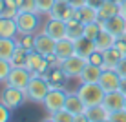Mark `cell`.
<instances>
[{"instance_id": "3", "label": "cell", "mask_w": 126, "mask_h": 122, "mask_svg": "<svg viewBox=\"0 0 126 122\" xmlns=\"http://www.w3.org/2000/svg\"><path fill=\"white\" fill-rule=\"evenodd\" d=\"M0 100H2L9 109H16V108H20L26 100H28V95H26L24 89L13 88V86H6V88L2 89Z\"/></svg>"}, {"instance_id": "27", "label": "cell", "mask_w": 126, "mask_h": 122, "mask_svg": "<svg viewBox=\"0 0 126 122\" xmlns=\"http://www.w3.org/2000/svg\"><path fill=\"white\" fill-rule=\"evenodd\" d=\"M18 33L15 18H7V16H0V37H11L15 38V35Z\"/></svg>"}, {"instance_id": "11", "label": "cell", "mask_w": 126, "mask_h": 122, "mask_svg": "<svg viewBox=\"0 0 126 122\" xmlns=\"http://www.w3.org/2000/svg\"><path fill=\"white\" fill-rule=\"evenodd\" d=\"M124 100H126V95L121 89L108 91V93L104 95L102 106L111 113V111H117V109H123V108H124Z\"/></svg>"}, {"instance_id": "35", "label": "cell", "mask_w": 126, "mask_h": 122, "mask_svg": "<svg viewBox=\"0 0 126 122\" xmlns=\"http://www.w3.org/2000/svg\"><path fill=\"white\" fill-rule=\"evenodd\" d=\"M86 60H88L90 64H95V66H102V64H104V55H102V51L95 49V51H93V53L90 55Z\"/></svg>"}, {"instance_id": "43", "label": "cell", "mask_w": 126, "mask_h": 122, "mask_svg": "<svg viewBox=\"0 0 126 122\" xmlns=\"http://www.w3.org/2000/svg\"><path fill=\"white\" fill-rule=\"evenodd\" d=\"M4 7H6V0H0V15L4 13Z\"/></svg>"}, {"instance_id": "16", "label": "cell", "mask_w": 126, "mask_h": 122, "mask_svg": "<svg viewBox=\"0 0 126 122\" xmlns=\"http://www.w3.org/2000/svg\"><path fill=\"white\" fill-rule=\"evenodd\" d=\"M47 78V82L51 84V88H62V84L66 82V73L62 71V68L59 64H53L49 68V71L44 75Z\"/></svg>"}, {"instance_id": "21", "label": "cell", "mask_w": 126, "mask_h": 122, "mask_svg": "<svg viewBox=\"0 0 126 122\" xmlns=\"http://www.w3.org/2000/svg\"><path fill=\"white\" fill-rule=\"evenodd\" d=\"M115 40H117L115 35H111L108 29L102 27V31L97 35V38H95V47H97L99 51H106V49H110V47L115 46Z\"/></svg>"}, {"instance_id": "19", "label": "cell", "mask_w": 126, "mask_h": 122, "mask_svg": "<svg viewBox=\"0 0 126 122\" xmlns=\"http://www.w3.org/2000/svg\"><path fill=\"white\" fill-rule=\"evenodd\" d=\"M102 55H104V64H102V69H115L117 66H119V62H121V58H123V53H121L119 49L113 46V47H110V49H106V51H102Z\"/></svg>"}, {"instance_id": "22", "label": "cell", "mask_w": 126, "mask_h": 122, "mask_svg": "<svg viewBox=\"0 0 126 122\" xmlns=\"http://www.w3.org/2000/svg\"><path fill=\"white\" fill-rule=\"evenodd\" d=\"M102 66H95V64H86L84 69L80 73V82H99V78L102 75Z\"/></svg>"}, {"instance_id": "17", "label": "cell", "mask_w": 126, "mask_h": 122, "mask_svg": "<svg viewBox=\"0 0 126 122\" xmlns=\"http://www.w3.org/2000/svg\"><path fill=\"white\" fill-rule=\"evenodd\" d=\"M119 13H121V4L113 2V0H106L97 9V15H99V20H101V22L111 18V16H115V15H119Z\"/></svg>"}, {"instance_id": "10", "label": "cell", "mask_w": 126, "mask_h": 122, "mask_svg": "<svg viewBox=\"0 0 126 122\" xmlns=\"http://www.w3.org/2000/svg\"><path fill=\"white\" fill-rule=\"evenodd\" d=\"M44 33H47L49 37H53L55 40H60V38H66L68 31H66V20L55 18V16H49L47 22L44 26Z\"/></svg>"}, {"instance_id": "39", "label": "cell", "mask_w": 126, "mask_h": 122, "mask_svg": "<svg viewBox=\"0 0 126 122\" xmlns=\"http://www.w3.org/2000/svg\"><path fill=\"white\" fill-rule=\"evenodd\" d=\"M104 2H106V0H86V4H88V6H92V7H95V9H99Z\"/></svg>"}, {"instance_id": "14", "label": "cell", "mask_w": 126, "mask_h": 122, "mask_svg": "<svg viewBox=\"0 0 126 122\" xmlns=\"http://www.w3.org/2000/svg\"><path fill=\"white\" fill-rule=\"evenodd\" d=\"M102 26H104V29H108L111 35H115V37H121V35L126 33V16L123 15V13H119V15L111 16V18L104 20Z\"/></svg>"}, {"instance_id": "24", "label": "cell", "mask_w": 126, "mask_h": 122, "mask_svg": "<svg viewBox=\"0 0 126 122\" xmlns=\"http://www.w3.org/2000/svg\"><path fill=\"white\" fill-rule=\"evenodd\" d=\"M64 108H66L68 111H71L73 115H79V113H84L86 111V104L80 100L79 93H68Z\"/></svg>"}, {"instance_id": "31", "label": "cell", "mask_w": 126, "mask_h": 122, "mask_svg": "<svg viewBox=\"0 0 126 122\" xmlns=\"http://www.w3.org/2000/svg\"><path fill=\"white\" fill-rule=\"evenodd\" d=\"M16 42H18L22 47H26L28 51H33L35 49V35L33 33H22Z\"/></svg>"}, {"instance_id": "37", "label": "cell", "mask_w": 126, "mask_h": 122, "mask_svg": "<svg viewBox=\"0 0 126 122\" xmlns=\"http://www.w3.org/2000/svg\"><path fill=\"white\" fill-rule=\"evenodd\" d=\"M11 119V109L0 100V122H7Z\"/></svg>"}, {"instance_id": "41", "label": "cell", "mask_w": 126, "mask_h": 122, "mask_svg": "<svg viewBox=\"0 0 126 122\" xmlns=\"http://www.w3.org/2000/svg\"><path fill=\"white\" fill-rule=\"evenodd\" d=\"M119 89L126 95V77H124V78H121V86H119Z\"/></svg>"}, {"instance_id": "5", "label": "cell", "mask_w": 126, "mask_h": 122, "mask_svg": "<svg viewBox=\"0 0 126 122\" xmlns=\"http://www.w3.org/2000/svg\"><path fill=\"white\" fill-rule=\"evenodd\" d=\"M31 77H33V73L28 68H13L6 78V82H7V86H13V88H18V89L26 91Z\"/></svg>"}, {"instance_id": "15", "label": "cell", "mask_w": 126, "mask_h": 122, "mask_svg": "<svg viewBox=\"0 0 126 122\" xmlns=\"http://www.w3.org/2000/svg\"><path fill=\"white\" fill-rule=\"evenodd\" d=\"M49 16H55V18H60V20H69L75 16V7L69 6V2H62V0H57L51 9Z\"/></svg>"}, {"instance_id": "13", "label": "cell", "mask_w": 126, "mask_h": 122, "mask_svg": "<svg viewBox=\"0 0 126 122\" xmlns=\"http://www.w3.org/2000/svg\"><path fill=\"white\" fill-rule=\"evenodd\" d=\"M99 84H101V88L106 91H115L119 89L121 86V75L115 71V69H104L101 78H99Z\"/></svg>"}, {"instance_id": "46", "label": "cell", "mask_w": 126, "mask_h": 122, "mask_svg": "<svg viewBox=\"0 0 126 122\" xmlns=\"http://www.w3.org/2000/svg\"><path fill=\"white\" fill-rule=\"evenodd\" d=\"M62 2H68V0H62Z\"/></svg>"}, {"instance_id": "26", "label": "cell", "mask_w": 126, "mask_h": 122, "mask_svg": "<svg viewBox=\"0 0 126 122\" xmlns=\"http://www.w3.org/2000/svg\"><path fill=\"white\" fill-rule=\"evenodd\" d=\"M84 26L80 20H77L75 16L73 18L66 20V31H68V38H71V40H77V38L84 37Z\"/></svg>"}, {"instance_id": "23", "label": "cell", "mask_w": 126, "mask_h": 122, "mask_svg": "<svg viewBox=\"0 0 126 122\" xmlns=\"http://www.w3.org/2000/svg\"><path fill=\"white\" fill-rule=\"evenodd\" d=\"M95 49H97V47H95V40H92V38L80 37V38H77V40H75V51H77V55L84 56V58H88Z\"/></svg>"}, {"instance_id": "12", "label": "cell", "mask_w": 126, "mask_h": 122, "mask_svg": "<svg viewBox=\"0 0 126 122\" xmlns=\"http://www.w3.org/2000/svg\"><path fill=\"white\" fill-rule=\"evenodd\" d=\"M75 40H71V38H60L57 40V44H55V58L59 60V62H62V60H66L68 56L75 55Z\"/></svg>"}, {"instance_id": "40", "label": "cell", "mask_w": 126, "mask_h": 122, "mask_svg": "<svg viewBox=\"0 0 126 122\" xmlns=\"http://www.w3.org/2000/svg\"><path fill=\"white\" fill-rule=\"evenodd\" d=\"M69 2V6H73L77 9V7H82V6H86V0H68Z\"/></svg>"}, {"instance_id": "42", "label": "cell", "mask_w": 126, "mask_h": 122, "mask_svg": "<svg viewBox=\"0 0 126 122\" xmlns=\"http://www.w3.org/2000/svg\"><path fill=\"white\" fill-rule=\"evenodd\" d=\"M121 13H123V15L126 16V0H124L123 4H121Z\"/></svg>"}, {"instance_id": "1", "label": "cell", "mask_w": 126, "mask_h": 122, "mask_svg": "<svg viewBox=\"0 0 126 122\" xmlns=\"http://www.w3.org/2000/svg\"><path fill=\"white\" fill-rule=\"evenodd\" d=\"M77 93H79L80 100L86 104V108H93V106L102 104L106 91L101 88V84H99V82H80Z\"/></svg>"}, {"instance_id": "4", "label": "cell", "mask_w": 126, "mask_h": 122, "mask_svg": "<svg viewBox=\"0 0 126 122\" xmlns=\"http://www.w3.org/2000/svg\"><path fill=\"white\" fill-rule=\"evenodd\" d=\"M18 33H35L38 26V13L37 11H18V15L15 16Z\"/></svg>"}, {"instance_id": "34", "label": "cell", "mask_w": 126, "mask_h": 122, "mask_svg": "<svg viewBox=\"0 0 126 122\" xmlns=\"http://www.w3.org/2000/svg\"><path fill=\"white\" fill-rule=\"evenodd\" d=\"M20 11H37V0H16Z\"/></svg>"}, {"instance_id": "38", "label": "cell", "mask_w": 126, "mask_h": 122, "mask_svg": "<svg viewBox=\"0 0 126 122\" xmlns=\"http://www.w3.org/2000/svg\"><path fill=\"white\" fill-rule=\"evenodd\" d=\"M115 71L121 75V78L126 77V56H123V58H121V62H119V66L115 68Z\"/></svg>"}, {"instance_id": "2", "label": "cell", "mask_w": 126, "mask_h": 122, "mask_svg": "<svg viewBox=\"0 0 126 122\" xmlns=\"http://www.w3.org/2000/svg\"><path fill=\"white\" fill-rule=\"evenodd\" d=\"M51 84L47 82V78L44 75H35L31 77L28 88H26V95H28V100H31L35 104H44L46 95L49 93Z\"/></svg>"}, {"instance_id": "18", "label": "cell", "mask_w": 126, "mask_h": 122, "mask_svg": "<svg viewBox=\"0 0 126 122\" xmlns=\"http://www.w3.org/2000/svg\"><path fill=\"white\" fill-rule=\"evenodd\" d=\"M86 117H88V122H108L110 120V111L99 104V106L93 108H86Z\"/></svg>"}, {"instance_id": "9", "label": "cell", "mask_w": 126, "mask_h": 122, "mask_svg": "<svg viewBox=\"0 0 126 122\" xmlns=\"http://www.w3.org/2000/svg\"><path fill=\"white\" fill-rule=\"evenodd\" d=\"M55 44H57V40L44 31L40 35H35V51H38V53L44 55V56H53Z\"/></svg>"}, {"instance_id": "44", "label": "cell", "mask_w": 126, "mask_h": 122, "mask_svg": "<svg viewBox=\"0 0 126 122\" xmlns=\"http://www.w3.org/2000/svg\"><path fill=\"white\" fill-rule=\"evenodd\" d=\"M113 2H117V4H123V2H124V0H113Z\"/></svg>"}, {"instance_id": "30", "label": "cell", "mask_w": 126, "mask_h": 122, "mask_svg": "<svg viewBox=\"0 0 126 122\" xmlns=\"http://www.w3.org/2000/svg\"><path fill=\"white\" fill-rule=\"evenodd\" d=\"M102 27H104V26H102L101 20L86 24V26H84V37H86V38H92V40H95V38H97V35L102 31Z\"/></svg>"}, {"instance_id": "29", "label": "cell", "mask_w": 126, "mask_h": 122, "mask_svg": "<svg viewBox=\"0 0 126 122\" xmlns=\"http://www.w3.org/2000/svg\"><path fill=\"white\" fill-rule=\"evenodd\" d=\"M49 119L55 120V122H77L75 115L71 111H68L66 108H62V109H59L55 113H49Z\"/></svg>"}, {"instance_id": "36", "label": "cell", "mask_w": 126, "mask_h": 122, "mask_svg": "<svg viewBox=\"0 0 126 122\" xmlns=\"http://www.w3.org/2000/svg\"><path fill=\"white\" fill-rule=\"evenodd\" d=\"M108 122H126V109H117L110 113V120Z\"/></svg>"}, {"instance_id": "28", "label": "cell", "mask_w": 126, "mask_h": 122, "mask_svg": "<svg viewBox=\"0 0 126 122\" xmlns=\"http://www.w3.org/2000/svg\"><path fill=\"white\" fill-rule=\"evenodd\" d=\"M28 56H29V51L18 44L9 62H11L13 68H28Z\"/></svg>"}, {"instance_id": "20", "label": "cell", "mask_w": 126, "mask_h": 122, "mask_svg": "<svg viewBox=\"0 0 126 122\" xmlns=\"http://www.w3.org/2000/svg\"><path fill=\"white\" fill-rule=\"evenodd\" d=\"M75 18L80 20L82 24H90V22H97L99 20V15H97V9L92 6H82V7H77L75 9Z\"/></svg>"}, {"instance_id": "7", "label": "cell", "mask_w": 126, "mask_h": 122, "mask_svg": "<svg viewBox=\"0 0 126 122\" xmlns=\"http://www.w3.org/2000/svg\"><path fill=\"white\" fill-rule=\"evenodd\" d=\"M51 68V62L49 58L44 55H40L38 51H29V56H28V69L35 75H46Z\"/></svg>"}, {"instance_id": "32", "label": "cell", "mask_w": 126, "mask_h": 122, "mask_svg": "<svg viewBox=\"0 0 126 122\" xmlns=\"http://www.w3.org/2000/svg\"><path fill=\"white\" fill-rule=\"evenodd\" d=\"M57 0H37V13L40 15H49Z\"/></svg>"}, {"instance_id": "45", "label": "cell", "mask_w": 126, "mask_h": 122, "mask_svg": "<svg viewBox=\"0 0 126 122\" xmlns=\"http://www.w3.org/2000/svg\"><path fill=\"white\" fill-rule=\"evenodd\" d=\"M124 109H126V100H124Z\"/></svg>"}, {"instance_id": "6", "label": "cell", "mask_w": 126, "mask_h": 122, "mask_svg": "<svg viewBox=\"0 0 126 122\" xmlns=\"http://www.w3.org/2000/svg\"><path fill=\"white\" fill-rule=\"evenodd\" d=\"M66 97H68V93L62 88H51L49 93H47L46 98H44V108L49 113H55V111L62 109L64 104H66Z\"/></svg>"}, {"instance_id": "8", "label": "cell", "mask_w": 126, "mask_h": 122, "mask_svg": "<svg viewBox=\"0 0 126 122\" xmlns=\"http://www.w3.org/2000/svg\"><path fill=\"white\" fill-rule=\"evenodd\" d=\"M86 64H88V60H86L84 56L75 53V55L68 56L66 60H62L59 66L62 68L64 73H66V77H80V73H82V69H84Z\"/></svg>"}, {"instance_id": "33", "label": "cell", "mask_w": 126, "mask_h": 122, "mask_svg": "<svg viewBox=\"0 0 126 122\" xmlns=\"http://www.w3.org/2000/svg\"><path fill=\"white\" fill-rule=\"evenodd\" d=\"M11 69H13V66H11L9 60L0 58V82H6V78H7V75H9Z\"/></svg>"}, {"instance_id": "25", "label": "cell", "mask_w": 126, "mask_h": 122, "mask_svg": "<svg viewBox=\"0 0 126 122\" xmlns=\"http://www.w3.org/2000/svg\"><path fill=\"white\" fill-rule=\"evenodd\" d=\"M18 42L11 37H0V58H6V60H11L13 53H15Z\"/></svg>"}]
</instances>
